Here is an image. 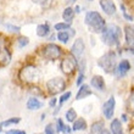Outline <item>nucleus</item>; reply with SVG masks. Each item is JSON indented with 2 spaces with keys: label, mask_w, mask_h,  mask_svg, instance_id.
<instances>
[{
  "label": "nucleus",
  "mask_w": 134,
  "mask_h": 134,
  "mask_svg": "<svg viewBox=\"0 0 134 134\" xmlns=\"http://www.w3.org/2000/svg\"><path fill=\"white\" fill-rule=\"evenodd\" d=\"M100 35L104 44L109 46H118L122 38V29L115 23H109L100 33Z\"/></svg>",
  "instance_id": "f257e3e1"
},
{
  "label": "nucleus",
  "mask_w": 134,
  "mask_h": 134,
  "mask_svg": "<svg viewBox=\"0 0 134 134\" xmlns=\"http://www.w3.org/2000/svg\"><path fill=\"white\" fill-rule=\"evenodd\" d=\"M84 23L88 26L90 32L93 33H101L106 27V22L101 15L98 11H88L85 14Z\"/></svg>",
  "instance_id": "f03ea898"
},
{
  "label": "nucleus",
  "mask_w": 134,
  "mask_h": 134,
  "mask_svg": "<svg viewBox=\"0 0 134 134\" xmlns=\"http://www.w3.org/2000/svg\"><path fill=\"white\" fill-rule=\"evenodd\" d=\"M18 78L20 81L26 83V84H31V83H34V82L39 81L40 78V72L35 66L33 65H27L20 71L18 73Z\"/></svg>",
  "instance_id": "7ed1b4c3"
},
{
  "label": "nucleus",
  "mask_w": 134,
  "mask_h": 134,
  "mask_svg": "<svg viewBox=\"0 0 134 134\" xmlns=\"http://www.w3.org/2000/svg\"><path fill=\"white\" fill-rule=\"evenodd\" d=\"M98 65H99V67H101L105 72H107V73L115 72L117 68L116 54L113 53V51H109V53L104 54L99 60H98Z\"/></svg>",
  "instance_id": "20e7f679"
},
{
  "label": "nucleus",
  "mask_w": 134,
  "mask_h": 134,
  "mask_svg": "<svg viewBox=\"0 0 134 134\" xmlns=\"http://www.w3.org/2000/svg\"><path fill=\"white\" fill-rule=\"evenodd\" d=\"M42 53H43V56L45 59H48V60H57L62 55V50H61V48L59 45L50 43V44H46L43 48Z\"/></svg>",
  "instance_id": "39448f33"
},
{
  "label": "nucleus",
  "mask_w": 134,
  "mask_h": 134,
  "mask_svg": "<svg viewBox=\"0 0 134 134\" xmlns=\"http://www.w3.org/2000/svg\"><path fill=\"white\" fill-rule=\"evenodd\" d=\"M65 87H66V82L60 77L51 78L46 83V88H48L50 94H53V95H56V94L61 93L65 89Z\"/></svg>",
  "instance_id": "423d86ee"
},
{
  "label": "nucleus",
  "mask_w": 134,
  "mask_h": 134,
  "mask_svg": "<svg viewBox=\"0 0 134 134\" xmlns=\"http://www.w3.org/2000/svg\"><path fill=\"white\" fill-rule=\"evenodd\" d=\"M77 67H78V60L77 57H74L72 54H71V56L65 57L64 60L61 61V70L66 74H71Z\"/></svg>",
  "instance_id": "0eeeda50"
},
{
  "label": "nucleus",
  "mask_w": 134,
  "mask_h": 134,
  "mask_svg": "<svg viewBox=\"0 0 134 134\" xmlns=\"http://www.w3.org/2000/svg\"><path fill=\"white\" fill-rule=\"evenodd\" d=\"M115 106H116V100H115L113 96H111V98L104 104V106H102V113H104V116H105L107 120H111L113 117Z\"/></svg>",
  "instance_id": "6e6552de"
},
{
  "label": "nucleus",
  "mask_w": 134,
  "mask_h": 134,
  "mask_svg": "<svg viewBox=\"0 0 134 134\" xmlns=\"http://www.w3.org/2000/svg\"><path fill=\"white\" fill-rule=\"evenodd\" d=\"M99 5L101 7V10L104 11V14L107 15V16H112V15L116 14L117 9L113 0H100Z\"/></svg>",
  "instance_id": "1a4fd4ad"
},
{
  "label": "nucleus",
  "mask_w": 134,
  "mask_h": 134,
  "mask_svg": "<svg viewBox=\"0 0 134 134\" xmlns=\"http://www.w3.org/2000/svg\"><path fill=\"white\" fill-rule=\"evenodd\" d=\"M84 49H85V44H84V42H83V39L78 38L74 40L73 45L71 48V54H72L74 57L79 59V57L82 56V54L84 53Z\"/></svg>",
  "instance_id": "9d476101"
},
{
  "label": "nucleus",
  "mask_w": 134,
  "mask_h": 134,
  "mask_svg": "<svg viewBox=\"0 0 134 134\" xmlns=\"http://www.w3.org/2000/svg\"><path fill=\"white\" fill-rule=\"evenodd\" d=\"M124 40L127 48H134V26H124Z\"/></svg>",
  "instance_id": "9b49d317"
},
{
  "label": "nucleus",
  "mask_w": 134,
  "mask_h": 134,
  "mask_svg": "<svg viewBox=\"0 0 134 134\" xmlns=\"http://www.w3.org/2000/svg\"><path fill=\"white\" fill-rule=\"evenodd\" d=\"M131 62L128 60H122L120 62V64L117 65V68H116V71H117V73H118V76H126V74L129 72V70H131Z\"/></svg>",
  "instance_id": "f8f14e48"
},
{
  "label": "nucleus",
  "mask_w": 134,
  "mask_h": 134,
  "mask_svg": "<svg viewBox=\"0 0 134 134\" xmlns=\"http://www.w3.org/2000/svg\"><path fill=\"white\" fill-rule=\"evenodd\" d=\"M90 84H92L95 89H98L99 92L105 90V81H104V78H102L101 76H99V74L93 76L92 79H90Z\"/></svg>",
  "instance_id": "ddd939ff"
},
{
  "label": "nucleus",
  "mask_w": 134,
  "mask_h": 134,
  "mask_svg": "<svg viewBox=\"0 0 134 134\" xmlns=\"http://www.w3.org/2000/svg\"><path fill=\"white\" fill-rule=\"evenodd\" d=\"M92 95V89L89 87L88 84H82L79 87V90H78L77 95H76V100H82V99H85L87 96Z\"/></svg>",
  "instance_id": "4468645a"
},
{
  "label": "nucleus",
  "mask_w": 134,
  "mask_h": 134,
  "mask_svg": "<svg viewBox=\"0 0 134 134\" xmlns=\"http://www.w3.org/2000/svg\"><path fill=\"white\" fill-rule=\"evenodd\" d=\"M74 15H76V11H74L73 7L67 6V7H65L64 12H62V18H64L65 22L72 23V21H73V18H74Z\"/></svg>",
  "instance_id": "2eb2a0df"
},
{
  "label": "nucleus",
  "mask_w": 134,
  "mask_h": 134,
  "mask_svg": "<svg viewBox=\"0 0 134 134\" xmlns=\"http://www.w3.org/2000/svg\"><path fill=\"white\" fill-rule=\"evenodd\" d=\"M10 60H11L10 53H9L6 49L0 50V65H3V66L9 65L10 64Z\"/></svg>",
  "instance_id": "dca6fc26"
},
{
  "label": "nucleus",
  "mask_w": 134,
  "mask_h": 134,
  "mask_svg": "<svg viewBox=\"0 0 134 134\" xmlns=\"http://www.w3.org/2000/svg\"><path fill=\"white\" fill-rule=\"evenodd\" d=\"M90 132L92 134H104L105 129H104V123L101 121H98L95 123L92 124V128H90Z\"/></svg>",
  "instance_id": "f3484780"
},
{
  "label": "nucleus",
  "mask_w": 134,
  "mask_h": 134,
  "mask_svg": "<svg viewBox=\"0 0 134 134\" xmlns=\"http://www.w3.org/2000/svg\"><path fill=\"white\" fill-rule=\"evenodd\" d=\"M87 129V122H85L83 118H78L73 122V127H72V131H85Z\"/></svg>",
  "instance_id": "a211bd4d"
},
{
  "label": "nucleus",
  "mask_w": 134,
  "mask_h": 134,
  "mask_svg": "<svg viewBox=\"0 0 134 134\" xmlns=\"http://www.w3.org/2000/svg\"><path fill=\"white\" fill-rule=\"evenodd\" d=\"M49 33H50V27L48 23L39 25L38 27H37V35H38V37H46Z\"/></svg>",
  "instance_id": "6ab92c4d"
},
{
  "label": "nucleus",
  "mask_w": 134,
  "mask_h": 134,
  "mask_svg": "<svg viewBox=\"0 0 134 134\" xmlns=\"http://www.w3.org/2000/svg\"><path fill=\"white\" fill-rule=\"evenodd\" d=\"M42 102L39 101L37 98H31V99L27 101V109L28 110H38L42 107Z\"/></svg>",
  "instance_id": "aec40b11"
},
{
  "label": "nucleus",
  "mask_w": 134,
  "mask_h": 134,
  "mask_svg": "<svg viewBox=\"0 0 134 134\" xmlns=\"http://www.w3.org/2000/svg\"><path fill=\"white\" fill-rule=\"evenodd\" d=\"M111 132L112 134H123V131H122V126H121V122L118 120H113L111 122Z\"/></svg>",
  "instance_id": "412c9836"
},
{
  "label": "nucleus",
  "mask_w": 134,
  "mask_h": 134,
  "mask_svg": "<svg viewBox=\"0 0 134 134\" xmlns=\"http://www.w3.org/2000/svg\"><path fill=\"white\" fill-rule=\"evenodd\" d=\"M72 37L70 33V29H67V31H61V32H59V34H57V39L60 40L61 43H68V40H70V38Z\"/></svg>",
  "instance_id": "4be33fe9"
},
{
  "label": "nucleus",
  "mask_w": 134,
  "mask_h": 134,
  "mask_svg": "<svg viewBox=\"0 0 134 134\" xmlns=\"http://www.w3.org/2000/svg\"><path fill=\"white\" fill-rule=\"evenodd\" d=\"M54 28L56 29V31H67V29L71 28V23H68V22H60V23H56V25L54 26Z\"/></svg>",
  "instance_id": "5701e85b"
},
{
  "label": "nucleus",
  "mask_w": 134,
  "mask_h": 134,
  "mask_svg": "<svg viewBox=\"0 0 134 134\" xmlns=\"http://www.w3.org/2000/svg\"><path fill=\"white\" fill-rule=\"evenodd\" d=\"M120 7H121V11H122V15H123V18H124V20H127V21H129V22H133V16L128 14L127 9H126V5L122 3Z\"/></svg>",
  "instance_id": "b1692460"
},
{
  "label": "nucleus",
  "mask_w": 134,
  "mask_h": 134,
  "mask_svg": "<svg viewBox=\"0 0 134 134\" xmlns=\"http://www.w3.org/2000/svg\"><path fill=\"white\" fill-rule=\"evenodd\" d=\"M76 118H77V112L74 111V109H70L66 112V120L68 122H74Z\"/></svg>",
  "instance_id": "393cba45"
},
{
  "label": "nucleus",
  "mask_w": 134,
  "mask_h": 134,
  "mask_svg": "<svg viewBox=\"0 0 134 134\" xmlns=\"http://www.w3.org/2000/svg\"><path fill=\"white\" fill-rule=\"evenodd\" d=\"M57 129L53 123H49L45 126V134H56Z\"/></svg>",
  "instance_id": "a878e982"
},
{
  "label": "nucleus",
  "mask_w": 134,
  "mask_h": 134,
  "mask_svg": "<svg viewBox=\"0 0 134 134\" xmlns=\"http://www.w3.org/2000/svg\"><path fill=\"white\" fill-rule=\"evenodd\" d=\"M17 43H18V46H20V48H25V46L29 43V39L27 38V37H20Z\"/></svg>",
  "instance_id": "bb28decb"
},
{
  "label": "nucleus",
  "mask_w": 134,
  "mask_h": 134,
  "mask_svg": "<svg viewBox=\"0 0 134 134\" xmlns=\"http://www.w3.org/2000/svg\"><path fill=\"white\" fill-rule=\"evenodd\" d=\"M20 122V118H10V120H7V121H4L3 123H1V126L3 127H7V126H10V124H15V123H18Z\"/></svg>",
  "instance_id": "cd10ccee"
},
{
  "label": "nucleus",
  "mask_w": 134,
  "mask_h": 134,
  "mask_svg": "<svg viewBox=\"0 0 134 134\" xmlns=\"http://www.w3.org/2000/svg\"><path fill=\"white\" fill-rule=\"evenodd\" d=\"M56 124H57V131L59 132H66V126L64 124V122H62V120L61 118H59V120L56 121Z\"/></svg>",
  "instance_id": "c85d7f7f"
},
{
  "label": "nucleus",
  "mask_w": 134,
  "mask_h": 134,
  "mask_svg": "<svg viewBox=\"0 0 134 134\" xmlns=\"http://www.w3.org/2000/svg\"><path fill=\"white\" fill-rule=\"evenodd\" d=\"M70 96H71V92H66L65 94H62L60 98V104H64V102H66L67 100L70 99Z\"/></svg>",
  "instance_id": "c756f323"
},
{
  "label": "nucleus",
  "mask_w": 134,
  "mask_h": 134,
  "mask_svg": "<svg viewBox=\"0 0 134 134\" xmlns=\"http://www.w3.org/2000/svg\"><path fill=\"white\" fill-rule=\"evenodd\" d=\"M6 28L9 29V31H11V32H15V33L20 32V27H17V26H12V25H9V23H7Z\"/></svg>",
  "instance_id": "7c9ffc66"
},
{
  "label": "nucleus",
  "mask_w": 134,
  "mask_h": 134,
  "mask_svg": "<svg viewBox=\"0 0 134 134\" xmlns=\"http://www.w3.org/2000/svg\"><path fill=\"white\" fill-rule=\"evenodd\" d=\"M32 1L35 4H39V5H43V6H45L46 3H51V0H32Z\"/></svg>",
  "instance_id": "2f4dec72"
},
{
  "label": "nucleus",
  "mask_w": 134,
  "mask_h": 134,
  "mask_svg": "<svg viewBox=\"0 0 134 134\" xmlns=\"http://www.w3.org/2000/svg\"><path fill=\"white\" fill-rule=\"evenodd\" d=\"M84 78H85V76H84V73H79V76H78V79H77V85H82V83H83V81H84Z\"/></svg>",
  "instance_id": "473e14b6"
},
{
  "label": "nucleus",
  "mask_w": 134,
  "mask_h": 134,
  "mask_svg": "<svg viewBox=\"0 0 134 134\" xmlns=\"http://www.w3.org/2000/svg\"><path fill=\"white\" fill-rule=\"evenodd\" d=\"M129 107H131L132 111L134 110V93L131 95V98H129Z\"/></svg>",
  "instance_id": "72a5a7b5"
},
{
  "label": "nucleus",
  "mask_w": 134,
  "mask_h": 134,
  "mask_svg": "<svg viewBox=\"0 0 134 134\" xmlns=\"http://www.w3.org/2000/svg\"><path fill=\"white\" fill-rule=\"evenodd\" d=\"M78 0H66L65 3H66V5L67 6H71V5H73V4H76Z\"/></svg>",
  "instance_id": "f704fd0d"
},
{
  "label": "nucleus",
  "mask_w": 134,
  "mask_h": 134,
  "mask_svg": "<svg viewBox=\"0 0 134 134\" xmlns=\"http://www.w3.org/2000/svg\"><path fill=\"white\" fill-rule=\"evenodd\" d=\"M49 105L51 106V107H53V106H55V105H56V99H51V100H50Z\"/></svg>",
  "instance_id": "c9c22d12"
},
{
  "label": "nucleus",
  "mask_w": 134,
  "mask_h": 134,
  "mask_svg": "<svg viewBox=\"0 0 134 134\" xmlns=\"http://www.w3.org/2000/svg\"><path fill=\"white\" fill-rule=\"evenodd\" d=\"M74 11H76V14H79V12H81V7L76 6V7H74Z\"/></svg>",
  "instance_id": "e433bc0d"
},
{
  "label": "nucleus",
  "mask_w": 134,
  "mask_h": 134,
  "mask_svg": "<svg viewBox=\"0 0 134 134\" xmlns=\"http://www.w3.org/2000/svg\"><path fill=\"white\" fill-rule=\"evenodd\" d=\"M17 133V131H15V129H12V131H7L6 134H16Z\"/></svg>",
  "instance_id": "4c0bfd02"
},
{
  "label": "nucleus",
  "mask_w": 134,
  "mask_h": 134,
  "mask_svg": "<svg viewBox=\"0 0 134 134\" xmlns=\"http://www.w3.org/2000/svg\"><path fill=\"white\" fill-rule=\"evenodd\" d=\"M16 134H26V132L25 131H17V133Z\"/></svg>",
  "instance_id": "58836bf2"
},
{
  "label": "nucleus",
  "mask_w": 134,
  "mask_h": 134,
  "mask_svg": "<svg viewBox=\"0 0 134 134\" xmlns=\"http://www.w3.org/2000/svg\"><path fill=\"white\" fill-rule=\"evenodd\" d=\"M122 120L126 122V121H127V116H126V115H122Z\"/></svg>",
  "instance_id": "ea45409f"
},
{
  "label": "nucleus",
  "mask_w": 134,
  "mask_h": 134,
  "mask_svg": "<svg viewBox=\"0 0 134 134\" xmlns=\"http://www.w3.org/2000/svg\"><path fill=\"white\" fill-rule=\"evenodd\" d=\"M1 46H3V40L0 39V50H1Z\"/></svg>",
  "instance_id": "a19ab883"
},
{
  "label": "nucleus",
  "mask_w": 134,
  "mask_h": 134,
  "mask_svg": "<svg viewBox=\"0 0 134 134\" xmlns=\"http://www.w3.org/2000/svg\"><path fill=\"white\" fill-rule=\"evenodd\" d=\"M104 134H110V133H109L107 131H105V132H104Z\"/></svg>",
  "instance_id": "79ce46f5"
},
{
  "label": "nucleus",
  "mask_w": 134,
  "mask_h": 134,
  "mask_svg": "<svg viewBox=\"0 0 134 134\" xmlns=\"http://www.w3.org/2000/svg\"><path fill=\"white\" fill-rule=\"evenodd\" d=\"M1 127H3V126H1V123H0V132H1Z\"/></svg>",
  "instance_id": "37998d69"
},
{
  "label": "nucleus",
  "mask_w": 134,
  "mask_h": 134,
  "mask_svg": "<svg viewBox=\"0 0 134 134\" xmlns=\"http://www.w3.org/2000/svg\"><path fill=\"white\" fill-rule=\"evenodd\" d=\"M87 1H93V0H87Z\"/></svg>",
  "instance_id": "c03bdc74"
},
{
  "label": "nucleus",
  "mask_w": 134,
  "mask_h": 134,
  "mask_svg": "<svg viewBox=\"0 0 134 134\" xmlns=\"http://www.w3.org/2000/svg\"><path fill=\"white\" fill-rule=\"evenodd\" d=\"M37 134H42V133H37Z\"/></svg>",
  "instance_id": "a18cd8bd"
}]
</instances>
